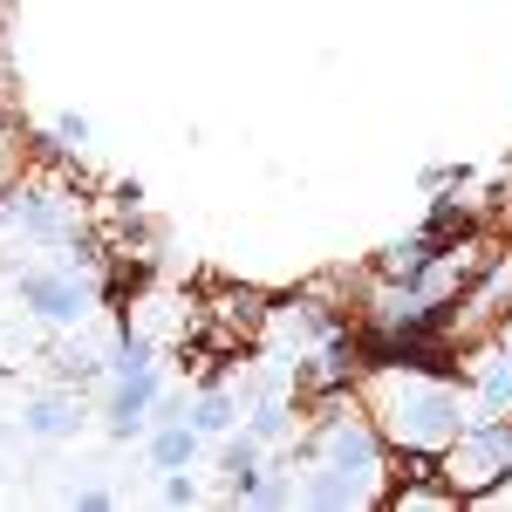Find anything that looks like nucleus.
I'll list each match as a JSON object with an SVG mask.
<instances>
[{
    "label": "nucleus",
    "mask_w": 512,
    "mask_h": 512,
    "mask_svg": "<svg viewBox=\"0 0 512 512\" xmlns=\"http://www.w3.org/2000/svg\"><path fill=\"white\" fill-rule=\"evenodd\" d=\"M362 410L376 417V431L390 451L417 458V465H437L444 444L472 424V403H465V383L444 376V369H369L362 383Z\"/></svg>",
    "instance_id": "obj_1"
},
{
    "label": "nucleus",
    "mask_w": 512,
    "mask_h": 512,
    "mask_svg": "<svg viewBox=\"0 0 512 512\" xmlns=\"http://www.w3.org/2000/svg\"><path fill=\"white\" fill-rule=\"evenodd\" d=\"M390 499V444L369 410H335L301 458V506L362 512Z\"/></svg>",
    "instance_id": "obj_2"
},
{
    "label": "nucleus",
    "mask_w": 512,
    "mask_h": 512,
    "mask_svg": "<svg viewBox=\"0 0 512 512\" xmlns=\"http://www.w3.org/2000/svg\"><path fill=\"white\" fill-rule=\"evenodd\" d=\"M437 472L451 478L458 499H492L512 478V417H472L465 431L444 444Z\"/></svg>",
    "instance_id": "obj_3"
},
{
    "label": "nucleus",
    "mask_w": 512,
    "mask_h": 512,
    "mask_svg": "<svg viewBox=\"0 0 512 512\" xmlns=\"http://www.w3.org/2000/svg\"><path fill=\"white\" fill-rule=\"evenodd\" d=\"M14 301L48 328H82L96 308V280L76 267H28V274H14Z\"/></svg>",
    "instance_id": "obj_4"
},
{
    "label": "nucleus",
    "mask_w": 512,
    "mask_h": 512,
    "mask_svg": "<svg viewBox=\"0 0 512 512\" xmlns=\"http://www.w3.org/2000/svg\"><path fill=\"white\" fill-rule=\"evenodd\" d=\"M164 396V376L158 362H144V369H117L110 376V396H103V431L130 444V437H151V410H158Z\"/></svg>",
    "instance_id": "obj_5"
},
{
    "label": "nucleus",
    "mask_w": 512,
    "mask_h": 512,
    "mask_svg": "<svg viewBox=\"0 0 512 512\" xmlns=\"http://www.w3.org/2000/svg\"><path fill=\"white\" fill-rule=\"evenodd\" d=\"M0 219H7V226H21L28 239H41V246H69L76 226H82L76 198L48 192V185H21L14 198H0Z\"/></svg>",
    "instance_id": "obj_6"
},
{
    "label": "nucleus",
    "mask_w": 512,
    "mask_h": 512,
    "mask_svg": "<svg viewBox=\"0 0 512 512\" xmlns=\"http://www.w3.org/2000/svg\"><path fill=\"white\" fill-rule=\"evenodd\" d=\"M465 403L472 417H512V349L492 335V349L465 369Z\"/></svg>",
    "instance_id": "obj_7"
},
{
    "label": "nucleus",
    "mask_w": 512,
    "mask_h": 512,
    "mask_svg": "<svg viewBox=\"0 0 512 512\" xmlns=\"http://www.w3.org/2000/svg\"><path fill=\"white\" fill-rule=\"evenodd\" d=\"M260 472H267V444L246 431V424L219 437V478H226L219 492H226V506H246L253 485H260Z\"/></svg>",
    "instance_id": "obj_8"
},
{
    "label": "nucleus",
    "mask_w": 512,
    "mask_h": 512,
    "mask_svg": "<svg viewBox=\"0 0 512 512\" xmlns=\"http://www.w3.org/2000/svg\"><path fill=\"white\" fill-rule=\"evenodd\" d=\"M82 390H48V396H28L21 403V431L41 437V444H62V437H76L82 431Z\"/></svg>",
    "instance_id": "obj_9"
},
{
    "label": "nucleus",
    "mask_w": 512,
    "mask_h": 512,
    "mask_svg": "<svg viewBox=\"0 0 512 512\" xmlns=\"http://www.w3.org/2000/svg\"><path fill=\"white\" fill-rule=\"evenodd\" d=\"M396 512H458L465 499L451 492V478L437 472V465H417V472H403V485L390 492Z\"/></svg>",
    "instance_id": "obj_10"
},
{
    "label": "nucleus",
    "mask_w": 512,
    "mask_h": 512,
    "mask_svg": "<svg viewBox=\"0 0 512 512\" xmlns=\"http://www.w3.org/2000/svg\"><path fill=\"white\" fill-rule=\"evenodd\" d=\"M198 444H205V431H198L192 417H158L151 424V465L158 472H185L198 458Z\"/></svg>",
    "instance_id": "obj_11"
},
{
    "label": "nucleus",
    "mask_w": 512,
    "mask_h": 512,
    "mask_svg": "<svg viewBox=\"0 0 512 512\" xmlns=\"http://www.w3.org/2000/svg\"><path fill=\"white\" fill-rule=\"evenodd\" d=\"M239 417H246V403H239V390H226V383H212V390L192 396V424H198L205 437L239 431Z\"/></svg>",
    "instance_id": "obj_12"
},
{
    "label": "nucleus",
    "mask_w": 512,
    "mask_h": 512,
    "mask_svg": "<svg viewBox=\"0 0 512 512\" xmlns=\"http://www.w3.org/2000/svg\"><path fill=\"white\" fill-rule=\"evenodd\" d=\"M246 431L260 437L267 451L287 444V431H294V403H287V396H260V403H246Z\"/></svg>",
    "instance_id": "obj_13"
},
{
    "label": "nucleus",
    "mask_w": 512,
    "mask_h": 512,
    "mask_svg": "<svg viewBox=\"0 0 512 512\" xmlns=\"http://www.w3.org/2000/svg\"><path fill=\"white\" fill-rule=\"evenodd\" d=\"M89 137H96V123L82 117V110H55V123H48V144H55V151H89Z\"/></svg>",
    "instance_id": "obj_14"
},
{
    "label": "nucleus",
    "mask_w": 512,
    "mask_h": 512,
    "mask_svg": "<svg viewBox=\"0 0 512 512\" xmlns=\"http://www.w3.org/2000/svg\"><path fill=\"white\" fill-rule=\"evenodd\" d=\"M158 499L164 506H198L205 492H198V478H192V465L185 472H164V485H158Z\"/></svg>",
    "instance_id": "obj_15"
},
{
    "label": "nucleus",
    "mask_w": 512,
    "mask_h": 512,
    "mask_svg": "<svg viewBox=\"0 0 512 512\" xmlns=\"http://www.w3.org/2000/svg\"><path fill=\"white\" fill-rule=\"evenodd\" d=\"M451 185L465 192V185H472V171H465V164H431V171H424V192H451Z\"/></svg>",
    "instance_id": "obj_16"
},
{
    "label": "nucleus",
    "mask_w": 512,
    "mask_h": 512,
    "mask_svg": "<svg viewBox=\"0 0 512 512\" xmlns=\"http://www.w3.org/2000/svg\"><path fill=\"white\" fill-rule=\"evenodd\" d=\"M69 506H82V512H110V506H117V492H110V485H76V492H69Z\"/></svg>",
    "instance_id": "obj_17"
}]
</instances>
